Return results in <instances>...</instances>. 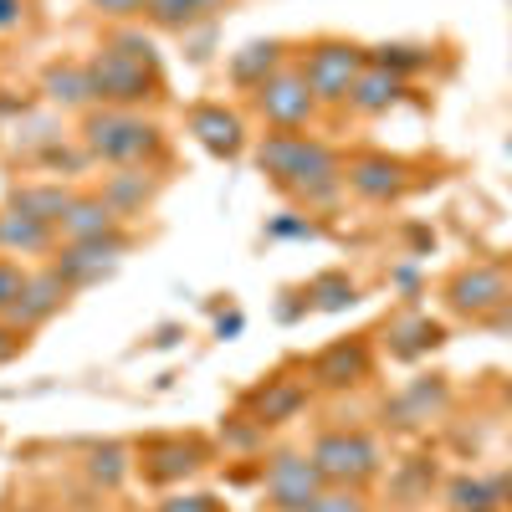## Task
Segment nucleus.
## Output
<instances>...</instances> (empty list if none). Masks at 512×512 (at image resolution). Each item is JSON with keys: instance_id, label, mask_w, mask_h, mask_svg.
Wrapping results in <instances>:
<instances>
[{"instance_id": "obj_25", "label": "nucleus", "mask_w": 512, "mask_h": 512, "mask_svg": "<svg viewBox=\"0 0 512 512\" xmlns=\"http://www.w3.org/2000/svg\"><path fill=\"white\" fill-rule=\"evenodd\" d=\"M77 190H67L62 180H31V185H16L11 190V210H21V216H36V221H47L57 226L62 221V210L72 205Z\"/></svg>"}, {"instance_id": "obj_30", "label": "nucleus", "mask_w": 512, "mask_h": 512, "mask_svg": "<svg viewBox=\"0 0 512 512\" xmlns=\"http://www.w3.org/2000/svg\"><path fill=\"white\" fill-rule=\"evenodd\" d=\"M88 472H93V482H103V487H118V482H123V472H128L123 446H98V451L88 456Z\"/></svg>"}, {"instance_id": "obj_36", "label": "nucleus", "mask_w": 512, "mask_h": 512, "mask_svg": "<svg viewBox=\"0 0 512 512\" xmlns=\"http://www.w3.org/2000/svg\"><path fill=\"white\" fill-rule=\"evenodd\" d=\"M267 236H277V241H282V236H318V226H313L308 216H277V221L267 226Z\"/></svg>"}, {"instance_id": "obj_8", "label": "nucleus", "mask_w": 512, "mask_h": 512, "mask_svg": "<svg viewBox=\"0 0 512 512\" xmlns=\"http://www.w3.org/2000/svg\"><path fill=\"white\" fill-rule=\"evenodd\" d=\"M128 256V231H108V236H93V241H62L47 262L62 272V282L77 292V287H93L103 277L118 272V262Z\"/></svg>"}, {"instance_id": "obj_29", "label": "nucleus", "mask_w": 512, "mask_h": 512, "mask_svg": "<svg viewBox=\"0 0 512 512\" xmlns=\"http://www.w3.org/2000/svg\"><path fill=\"white\" fill-rule=\"evenodd\" d=\"M26 277H31V267H21L16 256H0V318H11V308H16V297H21Z\"/></svg>"}, {"instance_id": "obj_15", "label": "nucleus", "mask_w": 512, "mask_h": 512, "mask_svg": "<svg viewBox=\"0 0 512 512\" xmlns=\"http://www.w3.org/2000/svg\"><path fill=\"white\" fill-rule=\"evenodd\" d=\"M369 364H374V354L364 338H338V344H328L308 364V374H313L308 384H318V390H354V384L369 379Z\"/></svg>"}, {"instance_id": "obj_24", "label": "nucleus", "mask_w": 512, "mask_h": 512, "mask_svg": "<svg viewBox=\"0 0 512 512\" xmlns=\"http://www.w3.org/2000/svg\"><path fill=\"white\" fill-rule=\"evenodd\" d=\"M451 512H502L512 507V482L507 477H456L446 487Z\"/></svg>"}, {"instance_id": "obj_21", "label": "nucleus", "mask_w": 512, "mask_h": 512, "mask_svg": "<svg viewBox=\"0 0 512 512\" xmlns=\"http://www.w3.org/2000/svg\"><path fill=\"white\" fill-rule=\"evenodd\" d=\"M446 344V328L436 318L425 313H400L390 328H384V349H390V359H420Z\"/></svg>"}, {"instance_id": "obj_33", "label": "nucleus", "mask_w": 512, "mask_h": 512, "mask_svg": "<svg viewBox=\"0 0 512 512\" xmlns=\"http://www.w3.org/2000/svg\"><path fill=\"white\" fill-rule=\"evenodd\" d=\"M154 512H226V507L210 497V492H169Z\"/></svg>"}, {"instance_id": "obj_37", "label": "nucleus", "mask_w": 512, "mask_h": 512, "mask_svg": "<svg viewBox=\"0 0 512 512\" xmlns=\"http://www.w3.org/2000/svg\"><path fill=\"white\" fill-rule=\"evenodd\" d=\"M21 16V0H0V26H11Z\"/></svg>"}, {"instance_id": "obj_10", "label": "nucleus", "mask_w": 512, "mask_h": 512, "mask_svg": "<svg viewBox=\"0 0 512 512\" xmlns=\"http://www.w3.org/2000/svg\"><path fill=\"white\" fill-rule=\"evenodd\" d=\"M344 185L359 200H369V205H395L410 190V164L405 159H390V154H364V159H349L344 164Z\"/></svg>"}, {"instance_id": "obj_1", "label": "nucleus", "mask_w": 512, "mask_h": 512, "mask_svg": "<svg viewBox=\"0 0 512 512\" xmlns=\"http://www.w3.org/2000/svg\"><path fill=\"white\" fill-rule=\"evenodd\" d=\"M256 169L292 200L313 205H333L344 185V159H338L323 139L313 134H262L256 144Z\"/></svg>"}, {"instance_id": "obj_28", "label": "nucleus", "mask_w": 512, "mask_h": 512, "mask_svg": "<svg viewBox=\"0 0 512 512\" xmlns=\"http://www.w3.org/2000/svg\"><path fill=\"white\" fill-rule=\"evenodd\" d=\"M303 512H369V502H364V487H323Z\"/></svg>"}, {"instance_id": "obj_20", "label": "nucleus", "mask_w": 512, "mask_h": 512, "mask_svg": "<svg viewBox=\"0 0 512 512\" xmlns=\"http://www.w3.org/2000/svg\"><path fill=\"white\" fill-rule=\"evenodd\" d=\"M441 410H446V379L431 374V379H415L410 390H400L390 405H384V420L400 425V431H410V425H425Z\"/></svg>"}, {"instance_id": "obj_19", "label": "nucleus", "mask_w": 512, "mask_h": 512, "mask_svg": "<svg viewBox=\"0 0 512 512\" xmlns=\"http://www.w3.org/2000/svg\"><path fill=\"white\" fill-rule=\"evenodd\" d=\"M41 93H47V103L62 108V113H88V108H98L88 62H52L47 72H41Z\"/></svg>"}, {"instance_id": "obj_12", "label": "nucleus", "mask_w": 512, "mask_h": 512, "mask_svg": "<svg viewBox=\"0 0 512 512\" xmlns=\"http://www.w3.org/2000/svg\"><path fill=\"white\" fill-rule=\"evenodd\" d=\"M308 395H313L308 379L272 374L267 384H256V390L246 395V415L262 425V431H277V425H287V420H297V415L308 410Z\"/></svg>"}, {"instance_id": "obj_23", "label": "nucleus", "mask_w": 512, "mask_h": 512, "mask_svg": "<svg viewBox=\"0 0 512 512\" xmlns=\"http://www.w3.org/2000/svg\"><path fill=\"white\" fill-rule=\"evenodd\" d=\"M231 0H144V21H154L159 31H195V26H210Z\"/></svg>"}, {"instance_id": "obj_11", "label": "nucleus", "mask_w": 512, "mask_h": 512, "mask_svg": "<svg viewBox=\"0 0 512 512\" xmlns=\"http://www.w3.org/2000/svg\"><path fill=\"white\" fill-rule=\"evenodd\" d=\"M185 128L195 134V144L216 159H241L246 154V118L226 103H195L185 113Z\"/></svg>"}, {"instance_id": "obj_26", "label": "nucleus", "mask_w": 512, "mask_h": 512, "mask_svg": "<svg viewBox=\"0 0 512 512\" xmlns=\"http://www.w3.org/2000/svg\"><path fill=\"white\" fill-rule=\"evenodd\" d=\"M118 216H139V210L154 200V180H149V169H118V175H108V185L98 190Z\"/></svg>"}, {"instance_id": "obj_16", "label": "nucleus", "mask_w": 512, "mask_h": 512, "mask_svg": "<svg viewBox=\"0 0 512 512\" xmlns=\"http://www.w3.org/2000/svg\"><path fill=\"white\" fill-rule=\"evenodd\" d=\"M118 226H123V216H118L103 195L77 190L72 205L62 210V221H57V236H62V241H93V236H108V231H118Z\"/></svg>"}, {"instance_id": "obj_13", "label": "nucleus", "mask_w": 512, "mask_h": 512, "mask_svg": "<svg viewBox=\"0 0 512 512\" xmlns=\"http://www.w3.org/2000/svg\"><path fill=\"white\" fill-rule=\"evenodd\" d=\"M200 466H205V446L200 441H185V436H154V441H144L139 472L154 487H175V482L195 477Z\"/></svg>"}, {"instance_id": "obj_38", "label": "nucleus", "mask_w": 512, "mask_h": 512, "mask_svg": "<svg viewBox=\"0 0 512 512\" xmlns=\"http://www.w3.org/2000/svg\"><path fill=\"white\" fill-rule=\"evenodd\" d=\"M492 328H512V297H507V303L497 308V318H492Z\"/></svg>"}, {"instance_id": "obj_2", "label": "nucleus", "mask_w": 512, "mask_h": 512, "mask_svg": "<svg viewBox=\"0 0 512 512\" xmlns=\"http://www.w3.org/2000/svg\"><path fill=\"white\" fill-rule=\"evenodd\" d=\"M88 77L98 108H144L159 98V57L139 31H113L88 62Z\"/></svg>"}, {"instance_id": "obj_6", "label": "nucleus", "mask_w": 512, "mask_h": 512, "mask_svg": "<svg viewBox=\"0 0 512 512\" xmlns=\"http://www.w3.org/2000/svg\"><path fill=\"white\" fill-rule=\"evenodd\" d=\"M251 108L262 113V123L272 128V134H303V128L318 118V98L308 88L303 67H292V62L282 72H272L262 88L251 93Z\"/></svg>"}, {"instance_id": "obj_9", "label": "nucleus", "mask_w": 512, "mask_h": 512, "mask_svg": "<svg viewBox=\"0 0 512 512\" xmlns=\"http://www.w3.org/2000/svg\"><path fill=\"white\" fill-rule=\"evenodd\" d=\"M323 472L308 451H277L262 472V497L272 512H303L318 492H323Z\"/></svg>"}, {"instance_id": "obj_34", "label": "nucleus", "mask_w": 512, "mask_h": 512, "mask_svg": "<svg viewBox=\"0 0 512 512\" xmlns=\"http://www.w3.org/2000/svg\"><path fill=\"white\" fill-rule=\"evenodd\" d=\"M93 11H103L108 21H134V16H144V0H88Z\"/></svg>"}, {"instance_id": "obj_4", "label": "nucleus", "mask_w": 512, "mask_h": 512, "mask_svg": "<svg viewBox=\"0 0 512 512\" xmlns=\"http://www.w3.org/2000/svg\"><path fill=\"white\" fill-rule=\"evenodd\" d=\"M297 67H303L318 108H349V93H354L359 72L369 67V52L359 47V41L323 36V41H313V47L303 52V62H297Z\"/></svg>"}, {"instance_id": "obj_5", "label": "nucleus", "mask_w": 512, "mask_h": 512, "mask_svg": "<svg viewBox=\"0 0 512 512\" xmlns=\"http://www.w3.org/2000/svg\"><path fill=\"white\" fill-rule=\"evenodd\" d=\"M308 456L318 461V472H323L328 487H369V482L379 477V466H384L374 436L349 431V425H338V431H323V436L308 446Z\"/></svg>"}, {"instance_id": "obj_17", "label": "nucleus", "mask_w": 512, "mask_h": 512, "mask_svg": "<svg viewBox=\"0 0 512 512\" xmlns=\"http://www.w3.org/2000/svg\"><path fill=\"white\" fill-rule=\"evenodd\" d=\"M282 67H287V47H282L277 36H267V41H246V47H236L231 62H226V77L236 82L241 93H256Z\"/></svg>"}, {"instance_id": "obj_35", "label": "nucleus", "mask_w": 512, "mask_h": 512, "mask_svg": "<svg viewBox=\"0 0 512 512\" xmlns=\"http://www.w3.org/2000/svg\"><path fill=\"white\" fill-rule=\"evenodd\" d=\"M26 338H31V333H21L11 318H0V364H11V359L26 349Z\"/></svg>"}, {"instance_id": "obj_40", "label": "nucleus", "mask_w": 512, "mask_h": 512, "mask_svg": "<svg viewBox=\"0 0 512 512\" xmlns=\"http://www.w3.org/2000/svg\"><path fill=\"white\" fill-rule=\"evenodd\" d=\"M502 405H507V410H512V379H507V384H502Z\"/></svg>"}, {"instance_id": "obj_39", "label": "nucleus", "mask_w": 512, "mask_h": 512, "mask_svg": "<svg viewBox=\"0 0 512 512\" xmlns=\"http://www.w3.org/2000/svg\"><path fill=\"white\" fill-rule=\"evenodd\" d=\"M216 333H221V338H226V333H241V313H231V318H221V328H216Z\"/></svg>"}, {"instance_id": "obj_18", "label": "nucleus", "mask_w": 512, "mask_h": 512, "mask_svg": "<svg viewBox=\"0 0 512 512\" xmlns=\"http://www.w3.org/2000/svg\"><path fill=\"white\" fill-rule=\"evenodd\" d=\"M62 246L57 226L36 221V216H21V210H0V256H52Z\"/></svg>"}, {"instance_id": "obj_14", "label": "nucleus", "mask_w": 512, "mask_h": 512, "mask_svg": "<svg viewBox=\"0 0 512 512\" xmlns=\"http://www.w3.org/2000/svg\"><path fill=\"white\" fill-rule=\"evenodd\" d=\"M72 297V287L62 282V272L47 262V267H36L31 277H26V287H21V297H16V308H11V323L21 328V333H36L41 323H52L57 313H62V303Z\"/></svg>"}, {"instance_id": "obj_31", "label": "nucleus", "mask_w": 512, "mask_h": 512, "mask_svg": "<svg viewBox=\"0 0 512 512\" xmlns=\"http://www.w3.org/2000/svg\"><path fill=\"white\" fill-rule=\"evenodd\" d=\"M369 62H379V67H390V72L410 77L415 67L431 62V52H425V47H379V52H369Z\"/></svg>"}, {"instance_id": "obj_32", "label": "nucleus", "mask_w": 512, "mask_h": 512, "mask_svg": "<svg viewBox=\"0 0 512 512\" xmlns=\"http://www.w3.org/2000/svg\"><path fill=\"white\" fill-rule=\"evenodd\" d=\"M221 436H226V446H236V451H251L256 441H262L267 431L256 425L251 415H226V425H221Z\"/></svg>"}, {"instance_id": "obj_22", "label": "nucleus", "mask_w": 512, "mask_h": 512, "mask_svg": "<svg viewBox=\"0 0 512 512\" xmlns=\"http://www.w3.org/2000/svg\"><path fill=\"white\" fill-rule=\"evenodd\" d=\"M400 93H405V77L390 72V67H379V62H369L359 72V82H354V93H349V108L359 118H379V113H390L400 103Z\"/></svg>"}, {"instance_id": "obj_3", "label": "nucleus", "mask_w": 512, "mask_h": 512, "mask_svg": "<svg viewBox=\"0 0 512 512\" xmlns=\"http://www.w3.org/2000/svg\"><path fill=\"white\" fill-rule=\"evenodd\" d=\"M77 139L88 149V159H103L113 169H139V164L149 169L164 154V128L139 108H88Z\"/></svg>"}, {"instance_id": "obj_27", "label": "nucleus", "mask_w": 512, "mask_h": 512, "mask_svg": "<svg viewBox=\"0 0 512 512\" xmlns=\"http://www.w3.org/2000/svg\"><path fill=\"white\" fill-rule=\"evenodd\" d=\"M359 303V282L349 272H323L308 282V308L313 313H344Z\"/></svg>"}, {"instance_id": "obj_7", "label": "nucleus", "mask_w": 512, "mask_h": 512, "mask_svg": "<svg viewBox=\"0 0 512 512\" xmlns=\"http://www.w3.org/2000/svg\"><path fill=\"white\" fill-rule=\"evenodd\" d=\"M446 308L466 323H492L497 308L512 297V277L497 267V262H472V267H456L441 287Z\"/></svg>"}]
</instances>
